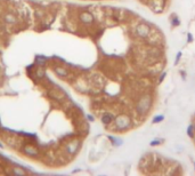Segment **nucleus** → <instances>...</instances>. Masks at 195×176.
Instances as JSON below:
<instances>
[{"mask_svg":"<svg viewBox=\"0 0 195 176\" xmlns=\"http://www.w3.org/2000/svg\"><path fill=\"white\" fill-rule=\"evenodd\" d=\"M152 106V97L149 94H144L143 96L138 99V102L136 103V111L140 116L146 114L149 111Z\"/></svg>","mask_w":195,"mask_h":176,"instance_id":"obj_1","label":"nucleus"},{"mask_svg":"<svg viewBox=\"0 0 195 176\" xmlns=\"http://www.w3.org/2000/svg\"><path fill=\"white\" fill-rule=\"evenodd\" d=\"M114 128L119 132L128 129L131 126V118L127 114H119L118 117H115L114 119Z\"/></svg>","mask_w":195,"mask_h":176,"instance_id":"obj_2","label":"nucleus"},{"mask_svg":"<svg viewBox=\"0 0 195 176\" xmlns=\"http://www.w3.org/2000/svg\"><path fill=\"white\" fill-rule=\"evenodd\" d=\"M135 32H136V36L140 38V39H147L151 36L152 29L147 23L142 22V23L137 24V26L135 28Z\"/></svg>","mask_w":195,"mask_h":176,"instance_id":"obj_3","label":"nucleus"},{"mask_svg":"<svg viewBox=\"0 0 195 176\" xmlns=\"http://www.w3.org/2000/svg\"><path fill=\"white\" fill-rule=\"evenodd\" d=\"M79 18H80V21H81L82 23H85V24H91L92 22L95 21L94 15H92L91 13H89V11H82L81 14L79 15Z\"/></svg>","mask_w":195,"mask_h":176,"instance_id":"obj_4","label":"nucleus"},{"mask_svg":"<svg viewBox=\"0 0 195 176\" xmlns=\"http://www.w3.org/2000/svg\"><path fill=\"white\" fill-rule=\"evenodd\" d=\"M79 146H80V143H79L78 141H73V142H71V143L67 144L66 152L67 153H70V155H74V153L78 151V149H79Z\"/></svg>","mask_w":195,"mask_h":176,"instance_id":"obj_5","label":"nucleus"},{"mask_svg":"<svg viewBox=\"0 0 195 176\" xmlns=\"http://www.w3.org/2000/svg\"><path fill=\"white\" fill-rule=\"evenodd\" d=\"M115 119V117L113 116L112 113H110V112H106V113H104L102 116V122L105 126H108V125H111L114 121Z\"/></svg>","mask_w":195,"mask_h":176,"instance_id":"obj_6","label":"nucleus"},{"mask_svg":"<svg viewBox=\"0 0 195 176\" xmlns=\"http://www.w3.org/2000/svg\"><path fill=\"white\" fill-rule=\"evenodd\" d=\"M24 152H25L27 155H30V157H36V155H38V153H39L38 149L34 148V146H32V145H26L25 148H24Z\"/></svg>","mask_w":195,"mask_h":176,"instance_id":"obj_7","label":"nucleus"},{"mask_svg":"<svg viewBox=\"0 0 195 176\" xmlns=\"http://www.w3.org/2000/svg\"><path fill=\"white\" fill-rule=\"evenodd\" d=\"M55 72H56L57 76L59 77H67L69 76V72H67L66 69H64L63 67H55Z\"/></svg>","mask_w":195,"mask_h":176,"instance_id":"obj_8","label":"nucleus"},{"mask_svg":"<svg viewBox=\"0 0 195 176\" xmlns=\"http://www.w3.org/2000/svg\"><path fill=\"white\" fill-rule=\"evenodd\" d=\"M5 22L6 23H9V24H14V23L17 22V18H16V16L13 15V14H6Z\"/></svg>","mask_w":195,"mask_h":176,"instance_id":"obj_9","label":"nucleus"},{"mask_svg":"<svg viewBox=\"0 0 195 176\" xmlns=\"http://www.w3.org/2000/svg\"><path fill=\"white\" fill-rule=\"evenodd\" d=\"M13 174H15L17 176H24L26 175V171L24 169H22L21 167H15V168H13Z\"/></svg>","mask_w":195,"mask_h":176,"instance_id":"obj_10","label":"nucleus"},{"mask_svg":"<svg viewBox=\"0 0 195 176\" xmlns=\"http://www.w3.org/2000/svg\"><path fill=\"white\" fill-rule=\"evenodd\" d=\"M45 63H46V58L42 56H38L36 58V64H38L39 67H42V65H45Z\"/></svg>","mask_w":195,"mask_h":176,"instance_id":"obj_11","label":"nucleus"},{"mask_svg":"<svg viewBox=\"0 0 195 176\" xmlns=\"http://www.w3.org/2000/svg\"><path fill=\"white\" fill-rule=\"evenodd\" d=\"M187 135L190 137H195V133H194V129H193V125H190V127L187 128Z\"/></svg>","mask_w":195,"mask_h":176,"instance_id":"obj_12","label":"nucleus"},{"mask_svg":"<svg viewBox=\"0 0 195 176\" xmlns=\"http://www.w3.org/2000/svg\"><path fill=\"white\" fill-rule=\"evenodd\" d=\"M163 120H164V116L160 114V116H156V117L153 119V124H158V122H161V121H163Z\"/></svg>","mask_w":195,"mask_h":176,"instance_id":"obj_13","label":"nucleus"},{"mask_svg":"<svg viewBox=\"0 0 195 176\" xmlns=\"http://www.w3.org/2000/svg\"><path fill=\"white\" fill-rule=\"evenodd\" d=\"M171 24H172V26H178L180 24L179 18H178L177 16H174V17H172V20H171Z\"/></svg>","mask_w":195,"mask_h":176,"instance_id":"obj_14","label":"nucleus"},{"mask_svg":"<svg viewBox=\"0 0 195 176\" xmlns=\"http://www.w3.org/2000/svg\"><path fill=\"white\" fill-rule=\"evenodd\" d=\"M36 74H37V76H38L39 78L43 77V76H45V70H43L42 67H39V69H38V70L36 71Z\"/></svg>","mask_w":195,"mask_h":176,"instance_id":"obj_15","label":"nucleus"},{"mask_svg":"<svg viewBox=\"0 0 195 176\" xmlns=\"http://www.w3.org/2000/svg\"><path fill=\"white\" fill-rule=\"evenodd\" d=\"M162 143V141H160V140H154V141H152L151 143H149V145L151 146H155V145H160Z\"/></svg>","mask_w":195,"mask_h":176,"instance_id":"obj_16","label":"nucleus"},{"mask_svg":"<svg viewBox=\"0 0 195 176\" xmlns=\"http://www.w3.org/2000/svg\"><path fill=\"white\" fill-rule=\"evenodd\" d=\"M165 76H167V73L165 72L161 74V77H160V79H159V83H162V81H163V79L165 78Z\"/></svg>","mask_w":195,"mask_h":176,"instance_id":"obj_17","label":"nucleus"},{"mask_svg":"<svg viewBox=\"0 0 195 176\" xmlns=\"http://www.w3.org/2000/svg\"><path fill=\"white\" fill-rule=\"evenodd\" d=\"M180 56H181V52H179L178 53V54H177V57H176V64H177V63L179 62V60H180Z\"/></svg>","mask_w":195,"mask_h":176,"instance_id":"obj_18","label":"nucleus"},{"mask_svg":"<svg viewBox=\"0 0 195 176\" xmlns=\"http://www.w3.org/2000/svg\"><path fill=\"white\" fill-rule=\"evenodd\" d=\"M192 40H193V39H192V34L188 33V41H192Z\"/></svg>","mask_w":195,"mask_h":176,"instance_id":"obj_19","label":"nucleus"},{"mask_svg":"<svg viewBox=\"0 0 195 176\" xmlns=\"http://www.w3.org/2000/svg\"><path fill=\"white\" fill-rule=\"evenodd\" d=\"M193 129H194V133H195V121H194V124H193Z\"/></svg>","mask_w":195,"mask_h":176,"instance_id":"obj_20","label":"nucleus"},{"mask_svg":"<svg viewBox=\"0 0 195 176\" xmlns=\"http://www.w3.org/2000/svg\"><path fill=\"white\" fill-rule=\"evenodd\" d=\"M2 146H4V145H2V143H1V142H0V148H2Z\"/></svg>","mask_w":195,"mask_h":176,"instance_id":"obj_21","label":"nucleus"},{"mask_svg":"<svg viewBox=\"0 0 195 176\" xmlns=\"http://www.w3.org/2000/svg\"><path fill=\"white\" fill-rule=\"evenodd\" d=\"M194 167H195V164H194Z\"/></svg>","mask_w":195,"mask_h":176,"instance_id":"obj_22","label":"nucleus"}]
</instances>
